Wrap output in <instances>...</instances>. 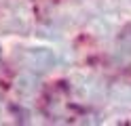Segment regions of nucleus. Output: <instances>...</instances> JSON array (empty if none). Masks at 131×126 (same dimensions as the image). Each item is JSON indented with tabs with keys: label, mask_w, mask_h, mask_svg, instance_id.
Segmentation results:
<instances>
[{
	"label": "nucleus",
	"mask_w": 131,
	"mask_h": 126,
	"mask_svg": "<svg viewBox=\"0 0 131 126\" xmlns=\"http://www.w3.org/2000/svg\"><path fill=\"white\" fill-rule=\"evenodd\" d=\"M38 90V80L34 76H23V78L17 80V92H30V95H34Z\"/></svg>",
	"instance_id": "f03ea898"
},
{
	"label": "nucleus",
	"mask_w": 131,
	"mask_h": 126,
	"mask_svg": "<svg viewBox=\"0 0 131 126\" xmlns=\"http://www.w3.org/2000/svg\"><path fill=\"white\" fill-rule=\"evenodd\" d=\"M17 59L19 63L26 67L30 74H47L55 69L61 63L59 53L47 46H26L17 50Z\"/></svg>",
	"instance_id": "f257e3e1"
}]
</instances>
